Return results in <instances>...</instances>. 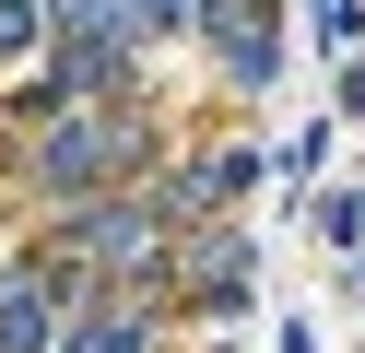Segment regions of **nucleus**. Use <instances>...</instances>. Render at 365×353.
<instances>
[{"label": "nucleus", "instance_id": "obj_1", "mask_svg": "<svg viewBox=\"0 0 365 353\" xmlns=\"http://www.w3.org/2000/svg\"><path fill=\"white\" fill-rule=\"evenodd\" d=\"M48 342V306H36V282H0V353H36Z\"/></svg>", "mask_w": 365, "mask_h": 353}, {"label": "nucleus", "instance_id": "obj_2", "mask_svg": "<svg viewBox=\"0 0 365 353\" xmlns=\"http://www.w3.org/2000/svg\"><path fill=\"white\" fill-rule=\"evenodd\" d=\"M0 47H36V0H0Z\"/></svg>", "mask_w": 365, "mask_h": 353}]
</instances>
